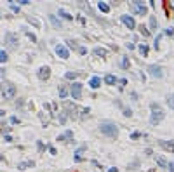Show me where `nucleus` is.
Listing matches in <instances>:
<instances>
[{"instance_id":"f257e3e1","label":"nucleus","mask_w":174,"mask_h":172,"mask_svg":"<svg viewBox=\"0 0 174 172\" xmlns=\"http://www.w3.org/2000/svg\"><path fill=\"white\" fill-rule=\"evenodd\" d=\"M99 130H101V134L108 136L112 139H115V137L119 136V127H117L113 122H108V120H104V122L99 124Z\"/></svg>"},{"instance_id":"f03ea898","label":"nucleus","mask_w":174,"mask_h":172,"mask_svg":"<svg viewBox=\"0 0 174 172\" xmlns=\"http://www.w3.org/2000/svg\"><path fill=\"white\" fill-rule=\"evenodd\" d=\"M152 117H150V124L152 125H157L160 124L164 120V117H165V113H164V110L160 108V104H157V103H152Z\"/></svg>"},{"instance_id":"7ed1b4c3","label":"nucleus","mask_w":174,"mask_h":172,"mask_svg":"<svg viewBox=\"0 0 174 172\" xmlns=\"http://www.w3.org/2000/svg\"><path fill=\"white\" fill-rule=\"evenodd\" d=\"M0 91H2V96H4V99L6 101H11V99H14L17 94V89L16 85L12 84V82H4L2 84V87H0Z\"/></svg>"},{"instance_id":"20e7f679","label":"nucleus","mask_w":174,"mask_h":172,"mask_svg":"<svg viewBox=\"0 0 174 172\" xmlns=\"http://www.w3.org/2000/svg\"><path fill=\"white\" fill-rule=\"evenodd\" d=\"M6 43H7V49H11V50H14V49H17V45H19V38H17L16 33H7L6 35Z\"/></svg>"},{"instance_id":"39448f33","label":"nucleus","mask_w":174,"mask_h":172,"mask_svg":"<svg viewBox=\"0 0 174 172\" xmlns=\"http://www.w3.org/2000/svg\"><path fill=\"white\" fill-rule=\"evenodd\" d=\"M82 89H84V85H82L80 82H73L71 84V89H70V94L73 99H80L82 97Z\"/></svg>"},{"instance_id":"423d86ee","label":"nucleus","mask_w":174,"mask_h":172,"mask_svg":"<svg viewBox=\"0 0 174 172\" xmlns=\"http://www.w3.org/2000/svg\"><path fill=\"white\" fill-rule=\"evenodd\" d=\"M37 77L42 82L49 80V78H51V68H49V66H40V68H38V71H37Z\"/></svg>"},{"instance_id":"0eeeda50","label":"nucleus","mask_w":174,"mask_h":172,"mask_svg":"<svg viewBox=\"0 0 174 172\" xmlns=\"http://www.w3.org/2000/svg\"><path fill=\"white\" fill-rule=\"evenodd\" d=\"M148 73H150V77H153V78H162L164 77V70L158 65H152L148 68Z\"/></svg>"},{"instance_id":"6e6552de","label":"nucleus","mask_w":174,"mask_h":172,"mask_svg":"<svg viewBox=\"0 0 174 172\" xmlns=\"http://www.w3.org/2000/svg\"><path fill=\"white\" fill-rule=\"evenodd\" d=\"M54 52L59 56L61 59H68L70 58V50H68V47H65V45H56V49H54Z\"/></svg>"},{"instance_id":"1a4fd4ad","label":"nucleus","mask_w":174,"mask_h":172,"mask_svg":"<svg viewBox=\"0 0 174 172\" xmlns=\"http://www.w3.org/2000/svg\"><path fill=\"white\" fill-rule=\"evenodd\" d=\"M132 11L138 12V14H141V16H145V14L148 12V9L143 2H132Z\"/></svg>"},{"instance_id":"9d476101","label":"nucleus","mask_w":174,"mask_h":172,"mask_svg":"<svg viewBox=\"0 0 174 172\" xmlns=\"http://www.w3.org/2000/svg\"><path fill=\"white\" fill-rule=\"evenodd\" d=\"M120 19H122V23H124V24L129 28V30H134V28H136V21H134V17L129 16V14H124Z\"/></svg>"},{"instance_id":"9b49d317","label":"nucleus","mask_w":174,"mask_h":172,"mask_svg":"<svg viewBox=\"0 0 174 172\" xmlns=\"http://www.w3.org/2000/svg\"><path fill=\"white\" fill-rule=\"evenodd\" d=\"M158 144L162 146L165 151H171V153H174V141H167V139H160L158 141Z\"/></svg>"},{"instance_id":"f8f14e48","label":"nucleus","mask_w":174,"mask_h":172,"mask_svg":"<svg viewBox=\"0 0 174 172\" xmlns=\"http://www.w3.org/2000/svg\"><path fill=\"white\" fill-rule=\"evenodd\" d=\"M66 111H68V117H71V118H78V115H77V106L73 104V103H66Z\"/></svg>"},{"instance_id":"ddd939ff","label":"nucleus","mask_w":174,"mask_h":172,"mask_svg":"<svg viewBox=\"0 0 174 172\" xmlns=\"http://www.w3.org/2000/svg\"><path fill=\"white\" fill-rule=\"evenodd\" d=\"M33 167H35V162L33 160H26V162H19L17 163L19 170H28V169H33Z\"/></svg>"},{"instance_id":"4468645a","label":"nucleus","mask_w":174,"mask_h":172,"mask_svg":"<svg viewBox=\"0 0 174 172\" xmlns=\"http://www.w3.org/2000/svg\"><path fill=\"white\" fill-rule=\"evenodd\" d=\"M155 162H157V165H158V167H162V169H169V162L165 160L164 156L157 155V156H155Z\"/></svg>"},{"instance_id":"2eb2a0df","label":"nucleus","mask_w":174,"mask_h":172,"mask_svg":"<svg viewBox=\"0 0 174 172\" xmlns=\"http://www.w3.org/2000/svg\"><path fill=\"white\" fill-rule=\"evenodd\" d=\"M93 52H94V56H96V58H106L108 50H106V49H103V47H96Z\"/></svg>"},{"instance_id":"dca6fc26","label":"nucleus","mask_w":174,"mask_h":172,"mask_svg":"<svg viewBox=\"0 0 174 172\" xmlns=\"http://www.w3.org/2000/svg\"><path fill=\"white\" fill-rule=\"evenodd\" d=\"M89 85H91V89H98V87H101V78H99V77H93V78L89 80Z\"/></svg>"},{"instance_id":"f3484780","label":"nucleus","mask_w":174,"mask_h":172,"mask_svg":"<svg viewBox=\"0 0 174 172\" xmlns=\"http://www.w3.org/2000/svg\"><path fill=\"white\" fill-rule=\"evenodd\" d=\"M104 84H106V85H115V84H117V77L115 75H106L104 77Z\"/></svg>"},{"instance_id":"a211bd4d","label":"nucleus","mask_w":174,"mask_h":172,"mask_svg":"<svg viewBox=\"0 0 174 172\" xmlns=\"http://www.w3.org/2000/svg\"><path fill=\"white\" fill-rule=\"evenodd\" d=\"M73 137V132L71 130H66L65 134H61V136H58V141H65V139H71Z\"/></svg>"},{"instance_id":"6ab92c4d","label":"nucleus","mask_w":174,"mask_h":172,"mask_svg":"<svg viewBox=\"0 0 174 172\" xmlns=\"http://www.w3.org/2000/svg\"><path fill=\"white\" fill-rule=\"evenodd\" d=\"M58 92H59V97H61V99H65V97L68 96V94H70V92H68V89H66L65 85H59V89H58Z\"/></svg>"},{"instance_id":"aec40b11","label":"nucleus","mask_w":174,"mask_h":172,"mask_svg":"<svg viewBox=\"0 0 174 172\" xmlns=\"http://www.w3.org/2000/svg\"><path fill=\"white\" fill-rule=\"evenodd\" d=\"M49 19H51V23H52V26L54 28H61V19H58V17L52 16V14L49 16Z\"/></svg>"},{"instance_id":"412c9836","label":"nucleus","mask_w":174,"mask_h":172,"mask_svg":"<svg viewBox=\"0 0 174 172\" xmlns=\"http://www.w3.org/2000/svg\"><path fill=\"white\" fill-rule=\"evenodd\" d=\"M59 16L63 17V19H66V21H71V19H73V16H71V14H68L65 9H59Z\"/></svg>"},{"instance_id":"4be33fe9","label":"nucleus","mask_w":174,"mask_h":172,"mask_svg":"<svg viewBox=\"0 0 174 172\" xmlns=\"http://www.w3.org/2000/svg\"><path fill=\"white\" fill-rule=\"evenodd\" d=\"M120 66H122L124 70H127V68L130 66V61H129V58H122V59H120Z\"/></svg>"},{"instance_id":"5701e85b","label":"nucleus","mask_w":174,"mask_h":172,"mask_svg":"<svg viewBox=\"0 0 174 172\" xmlns=\"http://www.w3.org/2000/svg\"><path fill=\"white\" fill-rule=\"evenodd\" d=\"M98 7H99V11L101 12H110V6L108 4H104V2H99Z\"/></svg>"},{"instance_id":"b1692460","label":"nucleus","mask_w":174,"mask_h":172,"mask_svg":"<svg viewBox=\"0 0 174 172\" xmlns=\"http://www.w3.org/2000/svg\"><path fill=\"white\" fill-rule=\"evenodd\" d=\"M150 26H152V30H157L158 28V21L155 16H150Z\"/></svg>"},{"instance_id":"393cba45","label":"nucleus","mask_w":174,"mask_h":172,"mask_svg":"<svg viewBox=\"0 0 174 172\" xmlns=\"http://www.w3.org/2000/svg\"><path fill=\"white\" fill-rule=\"evenodd\" d=\"M139 33H141L143 37H150V30H148L145 24H141V26H139Z\"/></svg>"},{"instance_id":"a878e982","label":"nucleus","mask_w":174,"mask_h":172,"mask_svg":"<svg viewBox=\"0 0 174 172\" xmlns=\"http://www.w3.org/2000/svg\"><path fill=\"white\" fill-rule=\"evenodd\" d=\"M28 21L32 23V24H33V26H35V28H40V21H38L37 17H33V16H28Z\"/></svg>"},{"instance_id":"bb28decb","label":"nucleus","mask_w":174,"mask_h":172,"mask_svg":"<svg viewBox=\"0 0 174 172\" xmlns=\"http://www.w3.org/2000/svg\"><path fill=\"white\" fill-rule=\"evenodd\" d=\"M66 78H68V80H75L77 77H78V73H77V71H66Z\"/></svg>"},{"instance_id":"cd10ccee","label":"nucleus","mask_w":174,"mask_h":172,"mask_svg":"<svg viewBox=\"0 0 174 172\" xmlns=\"http://www.w3.org/2000/svg\"><path fill=\"white\" fill-rule=\"evenodd\" d=\"M139 52H141V56H145V58H146V56H148V45L141 43V45H139Z\"/></svg>"},{"instance_id":"c85d7f7f","label":"nucleus","mask_w":174,"mask_h":172,"mask_svg":"<svg viewBox=\"0 0 174 172\" xmlns=\"http://www.w3.org/2000/svg\"><path fill=\"white\" fill-rule=\"evenodd\" d=\"M7 59H9L7 52L6 50H0V63H7Z\"/></svg>"},{"instance_id":"c756f323","label":"nucleus","mask_w":174,"mask_h":172,"mask_svg":"<svg viewBox=\"0 0 174 172\" xmlns=\"http://www.w3.org/2000/svg\"><path fill=\"white\" fill-rule=\"evenodd\" d=\"M68 49H73V50H77V52H78V49H80V45H77L75 42H71V40H68Z\"/></svg>"},{"instance_id":"7c9ffc66","label":"nucleus","mask_w":174,"mask_h":172,"mask_svg":"<svg viewBox=\"0 0 174 172\" xmlns=\"http://www.w3.org/2000/svg\"><path fill=\"white\" fill-rule=\"evenodd\" d=\"M80 111H82L80 118H85V117H89V111H91V110H89V108H82Z\"/></svg>"},{"instance_id":"2f4dec72","label":"nucleus","mask_w":174,"mask_h":172,"mask_svg":"<svg viewBox=\"0 0 174 172\" xmlns=\"http://www.w3.org/2000/svg\"><path fill=\"white\" fill-rule=\"evenodd\" d=\"M167 104H169V108L174 110V96H167Z\"/></svg>"},{"instance_id":"473e14b6","label":"nucleus","mask_w":174,"mask_h":172,"mask_svg":"<svg viewBox=\"0 0 174 172\" xmlns=\"http://www.w3.org/2000/svg\"><path fill=\"white\" fill-rule=\"evenodd\" d=\"M25 33H26V37L30 38V40H32V42H37V37H35V35H33L32 32H28V30H26V32H25Z\"/></svg>"},{"instance_id":"72a5a7b5","label":"nucleus","mask_w":174,"mask_h":172,"mask_svg":"<svg viewBox=\"0 0 174 172\" xmlns=\"http://www.w3.org/2000/svg\"><path fill=\"white\" fill-rule=\"evenodd\" d=\"M165 35H169V37H174V28H167V30H165Z\"/></svg>"},{"instance_id":"f704fd0d","label":"nucleus","mask_w":174,"mask_h":172,"mask_svg":"<svg viewBox=\"0 0 174 172\" xmlns=\"http://www.w3.org/2000/svg\"><path fill=\"white\" fill-rule=\"evenodd\" d=\"M130 137H132V139H138V137H141V132H132V134H130Z\"/></svg>"},{"instance_id":"c9c22d12","label":"nucleus","mask_w":174,"mask_h":172,"mask_svg":"<svg viewBox=\"0 0 174 172\" xmlns=\"http://www.w3.org/2000/svg\"><path fill=\"white\" fill-rule=\"evenodd\" d=\"M124 115H125V117H130V115H132L130 108H124Z\"/></svg>"},{"instance_id":"e433bc0d","label":"nucleus","mask_w":174,"mask_h":172,"mask_svg":"<svg viewBox=\"0 0 174 172\" xmlns=\"http://www.w3.org/2000/svg\"><path fill=\"white\" fill-rule=\"evenodd\" d=\"M11 124H19V118L17 117H11Z\"/></svg>"},{"instance_id":"4c0bfd02","label":"nucleus","mask_w":174,"mask_h":172,"mask_svg":"<svg viewBox=\"0 0 174 172\" xmlns=\"http://www.w3.org/2000/svg\"><path fill=\"white\" fill-rule=\"evenodd\" d=\"M11 9L14 12H19V6H14V4H11Z\"/></svg>"},{"instance_id":"58836bf2","label":"nucleus","mask_w":174,"mask_h":172,"mask_svg":"<svg viewBox=\"0 0 174 172\" xmlns=\"http://www.w3.org/2000/svg\"><path fill=\"white\" fill-rule=\"evenodd\" d=\"M78 54H82V56H84V54H87V49L85 47H80V49H78Z\"/></svg>"},{"instance_id":"ea45409f","label":"nucleus","mask_w":174,"mask_h":172,"mask_svg":"<svg viewBox=\"0 0 174 172\" xmlns=\"http://www.w3.org/2000/svg\"><path fill=\"white\" fill-rule=\"evenodd\" d=\"M49 151H51V155H56V153H58V151H56V148H54V146H49Z\"/></svg>"},{"instance_id":"a19ab883","label":"nucleus","mask_w":174,"mask_h":172,"mask_svg":"<svg viewBox=\"0 0 174 172\" xmlns=\"http://www.w3.org/2000/svg\"><path fill=\"white\" fill-rule=\"evenodd\" d=\"M169 172H174V162H171V163H169Z\"/></svg>"},{"instance_id":"79ce46f5","label":"nucleus","mask_w":174,"mask_h":172,"mask_svg":"<svg viewBox=\"0 0 174 172\" xmlns=\"http://www.w3.org/2000/svg\"><path fill=\"white\" fill-rule=\"evenodd\" d=\"M38 151H44V144H42V141H38Z\"/></svg>"},{"instance_id":"37998d69","label":"nucleus","mask_w":174,"mask_h":172,"mask_svg":"<svg viewBox=\"0 0 174 172\" xmlns=\"http://www.w3.org/2000/svg\"><path fill=\"white\" fill-rule=\"evenodd\" d=\"M106 172H119V169H117V167H112V169H108Z\"/></svg>"},{"instance_id":"c03bdc74","label":"nucleus","mask_w":174,"mask_h":172,"mask_svg":"<svg viewBox=\"0 0 174 172\" xmlns=\"http://www.w3.org/2000/svg\"><path fill=\"white\" fill-rule=\"evenodd\" d=\"M136 47V45H134V43H127V49H129V50H132V49Z\"/></svg>"},{"instance_id":"a18cd8bd","label":"nucleus","mask_w":174,"mask_h":172,"mask_svg":"<svg viewBox=\"0 0 174 172\" xmlns=\"http://www.w3.org/2000/svg\"><path fill=\"white\" fill-rule=\"evenodd\" d=\"M125 84H127V80H125V78H122V80H120V87H124Z\"/></svg>"},{"instance_id":"49530a36","label":"nucleus","mask_w":174,"mask_h":172,"mask_svg":"<svg viewBox=\"0 0 174 172\" xmlns=\"http://www.w3.org/2000/svg\"><path fill=\"white\" fill-rule=\"evenodd\" d=\"M171 9H174V2H171Z\"/></svg>"},{"instance_id":"de8ad7c7","label":"nucleus","mask_w":174,"mask_h":172,"mask_svg":"<svg viewBox=\"0 0 174 172\" xmlns=\"http://www.w3.org/2000/svg\"><path fill=\"white\" fill-rule=\"evenodd\" d=\"M0 16H2V12H0Z\"/></svg>"}]
</instances>
